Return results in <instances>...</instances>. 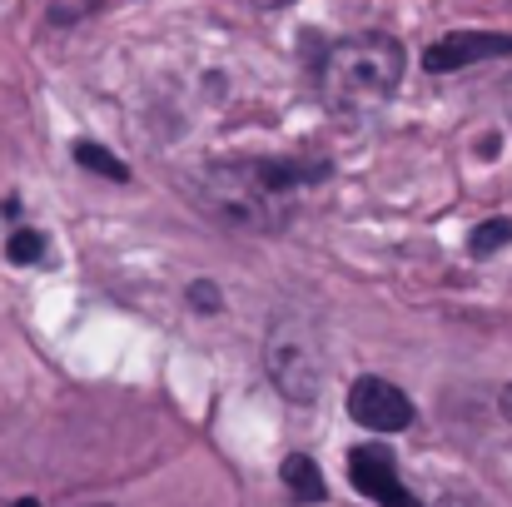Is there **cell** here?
<instances>
[{"label": "cell", "mask_w": 512, "mask_h": 507, "mask_svg": "<svg viewBox=\"0 0 512 507\" xmlns=\"http://www.w3.org/2000/svg\"><path fill=\"white\" fill-rule=\"evenodd\" d=\"M189 304H194V309H209V314H219V289H214L209 279H199V284L189 289Z\"/></svg>", "instance_id": "12"}, {"label": "cell", "mask_w": 512, "mask_h": 507, "mask_svg": "<svg viewBox=\"0 0 512 507\" xmlns=\"http://www.w3.org/2000/svg\"><path fill=\"white\" fill-rule=\"evenodd\" d=\"M348 418L363 423L368 433H403L413 423V403L388 378H358L348 388Z\"/></svg>", "instance_id": "4"}, {"label": "cell", "mask_w": 512, "mask_h": 507, "mask_svg": "<svg viewBox=\"0 0 512 507\" xmlns=\"http://www.w3.org/2000/svg\"><path fill=\"white\" fill-rule=\"evenodd\" d=\"M398 80H403V45L383 30L348 35L339 45H329L324 65H319V95L343 120H363V115L383 110L393 100Z\"/></svg>", "instance_id": "2"}, {"label": "cell", "mask_w": 512, "mask_h": 507, "mask_svg": "<svg viewBox=\"0 0 512 507\" xmlns=\"http://www.w3.org/2000/svg\"><path fill=\"white\" fill-rule=\"evenodd\" d=\"M498 403H503V418H508V423H512V383H508V388H503V398H498Z\"/></svg>", "instance_id": "13"}, {"label": "cell", "mask_w": 512, "mask_h": 507, "mask_svg": "<svg viewBox=\"0 0 512 507\" xmlns=\"http://www.w3.org/2000/svg\"><path fill=\"white\" fill-rule=\"evenodd\" d=\"M348 478H353V488H358L363 498H373V503H383V507H423L398 483L393 453L378 448V443H363V448L348 453Z\"/></svg>", "instance_id": "6"}, {"label": "cell", "mask_w": 512, "mask_h": 507, "mask_svg": "<svg viewBox=\"0 0 512 507\" xmlns=\"http://www.w3.org/2000/svg\"><path fill=\"white\" fill-rule=\"evenodd\" d=\"M324 174L319 160H224L194 179V204L229 229L279 234L294 219V199Z\"/></svg>", "instance_id": "1"}, {"label": "cell", "mask_w": 512, "mask_h": 507, "mask_svg": "<svg viewBox=\"0 0 512 507\" xmlns=\"http://www.w3.org/2000/svg\"><path fill=\"white\" fill-rule=\"evenodd\" d=\"M443 507H478V503H468V498H443Z\"/></svg>", "instance_id": "15"}, {"label": "cell", "mask_w": 512, "mask_h": 507, "mask_svg": "<svg viewBox=\"0 0 512 507\" xmlns=\"http://www.w3.org/2000/svg\"><path fill=\"white\" fill-rule=\"evenodd\" d=\"M284 488H289L299 503H324V498H329L324 473H319L314 458H304V453H289V458H284Z\"/></svg>", "instance_id": "7"}, {"label": "cell", "mask_w": 512, "mask_h": 507, "mask_svg": "<svg viewBox=\"0 0 512 507\" xmlns=\"http://www.w3.org/2000/svg\"><path fill=\"white\" fill-rule=\"evenodd\" d=\"M512 244V219H488V224H478L473 234H468V249L478 254V259H488V254H498V249H508Z\"/></svg>", "instance_id": "9"}, {"label": "cell", "mask_w": 512, "mask_h": 507, "mask_svg": "<svg viewBox=\"0 0 512 507\" xmlns=\"http://www.w3.org/2000/svg\"><path fill=\"white\" fill-rule=\"evenodd\" d=\"M264 363H269L274 388H279L289 403H314V398H319V388H324V363H319L314 329H309L304 319H274L269 343H264Z\"/></svg>", "instance_id": "3"}, {"label": "cell", "mask_w": 512, "mask_h": 507, "mask_svg": "<svg viewBox=\"0 0 512 507\" xmlns=\"http://www.w3.org/2000/svg\"><path fill=\"white\" fill-rule=\"evenodd\" d=\"M503 55H512L508 30H453V35L428 45L423 65L433 75H453V70H468V65H483V60H503Z\"/></svg>", "instance_id": "5"}, {"label": "cell", "mask_w": 512, "mask_h": 507, "mask_svg": "<svg viewBox=\"0 0 512 507\" xmlns=\"http://www.w3.org/2000/svg\"><path fill=\"white\" fill-rule=\"evenodd\" d=\"M75 160H80V169H95V174H105V179H115V184H120V179H130V169L120 165V160H115L105 145L80 140V145H75Z\"/></svg>", "instance_id": "10"}, {"label": "cell", "mask_w": 512, "mask_h": 507, "mask_svg": "<svg viewBox=\"0 0 512 507\" xmlns=\"http://www.w3.org/2000/svg\"><path fill=\"white\" fill-rule=\"evenodd\" d=\"M110 0H50V25H75L95 10H105Z\"/></svg>", "instance_id": "11"}, {"label": "cell", "mask_w": 512, "mask_h": 507, "mask_svg": "<svg viewBox=\"0 0 512 507\" xmlns=\"http://www.w3.org/2000/svg\"><path fill=\"white\" fill-rule=\"evenodd\" d=\"M5 259L20 264V269L40 264V259H45V234H40V229H15V234L5 239Z\"/></svg>", "instance_id": "8"}, {"label": "cell", "mask_w": 512, "mask_h": 507, "mask_svg": "<svg viewBox=\"0 0 512 507\" xmlns=\"http://www.w3.org/2000/svg\"><path fill=\"white\" fill-rule=\"evenodd\" d=\"M15 507H35V503H30V498H25V503H15Z\"/></svg>", "instance_id": "16"}, {"label": "cell", "mask_w": 512, "mask_h": 507, "mask_svg": "<svg viewBox=\"0 0 512 507\" xmlns=\"http://www.w3.org/2000/svg\"><path fill=\"white\" fill-rule=\"evenodd\" d=\"M249 5H259V10H279V5H289V0H249Z\"/></svg>", "instance_id": "14"}]
</instances>
